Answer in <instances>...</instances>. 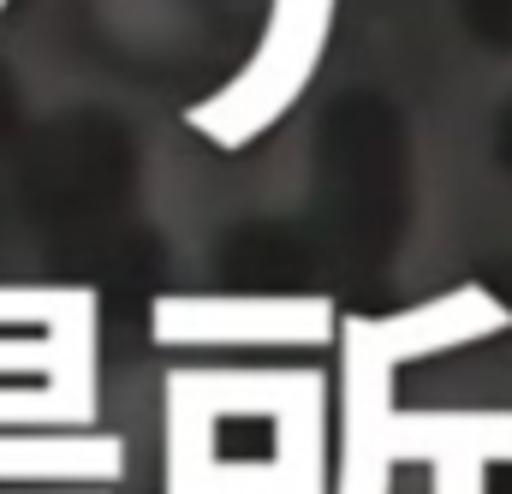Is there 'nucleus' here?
<instances>
[{"label": "nucleus", "instance_id": "obj_1", "mask_svg": "<svg viewBox=\"0 0 512 494\" xmlns=\"http://www.w3.org/2000/svg\"><path fill=\"white\" fill-rule=\"evenodd\" d=\"M322 405L316 370H173L167 375V494H322L286 459H221V417H292Z\"/></svg>", "mask_w": 512, "mask_h": 494}, {"label": "nucleus", "instance_id": "obj_2", "mask_svg": "<svg viewBox=\"0 0 512 494\" xmlns=\"http://www.w3.org/2000/svg\"><path fill=\"white\" fill-rule=\"evenodd\" d=\"M328 30H334V0H274L251 60L239 66V78H227L215 96L185 108V125L215 149L256 143L310 90V78L322 66V48H328Z\"/></svg>", "mask_w": 512, "mask_h": 494}, {"label": "nucleus", "instance_id": "obj_3", "mask_svg": "<svg viewBox=\"0 0 512 494\" xmlns=\"http://www.w3.org/2000/svg\"><path fill=\"white\" fill-rule=\"evenodd\" d=\"M161 346H322L340 334L328 298H155Z\"/></svg>", "mask_w": 512, "mask_h": 494}, {"label": "nucleus", "instance_id": "obj_4", "mask_svg": "<svg viewBox=\"0 0 512 494\" xmlns=\"http://www.w3.org/2000/svg\"><path fill=\"white\" fill-rule=\"evenodd\" d=\"M393 364L370 340V322H340V483L334 494H393Z\"/></svg>", "mask_w": 512, "mask_h": 494}, {"label": "nucleus", "instance_id": "obj_5", "mask_svg": "<svg viewBox=\"0 0 512 494\" xmlns=\"http://www.w3.org/2000/svg\"><path fill=\"white\" fill-rule=\"evenodd\" d=\"M370 322V316H364ZM512 310L489 292V286H453L429 304H411L399 316L370 322V340L382 346V358L399 364H417V358H435V352H459V346H477L489 334H507Z\"/></svg>", "mask_w": 512, "mask_h": 494}, {"label": "nucleus", "instance_id": "obj_6", "mask_svg": "<svg viewBox=\"0 0 512 494\" xmlns=\"http://www.w3.org/2000/svg\"><path fill=\"white\" fill-rule=\"evenodd\" d=\"M387 441L399 465H441V459L512 465V411H393Z\"/></svg>", "mask_w": 512, "mask_h": 494}, {"label": "nucleus", "instance_id": "obj_7", "mask_svg": "<svg viewBox=\"0 0 512 494\" xmlns=\"http://www.w3.org/2000/svg\"><path fill=\"white\" fill-rule=\"evenodd\" d=\"M126 465L114 435H24L0 429V483H114Z\"/></svg>", "mask_w": 512, "mask_h": 494}, {"label": "nucleus", "instance_id": "obj_8", "mask_svg": "<svg viewBox=\"0 0 512 494\" xmlns=\"http://www.w3.org/2000/svg\"><path fill=\"white\" fill-rule=\"evenodd\" d=\"M0 370L42 381H96V316L42 328L30 340H0Z\"/></svg>", "mask_w": 512, "mask_h": 494}, {"label": "nucleus", "instance_id": "obj_9", "mask_svg": "<svg viewBox=\"0 0 512 494\" xmlns=\"http://www.w3.org/2000/svg\"><path fill=\"white\" fill-rule=\"evenodd\" d=\"M96 381H36L0 387V429H42V423H90Z\"/></svg>", "mask_w": 512, "mask_h": 494}, {"label": "nucleus", "instance_id": "obj_10", "mask_svg": "<svg viewBox=\"0 0 512 494\" xmlns=\"http://www.w3.org/2000/svg\"><path fill=\"white\" fill-rule=\"evenodd\" d=\"M96 316V292H60V286H0V322H36L66 328Z\"/></svg>", "mask_w": 512, "mask_h": 494}, {"label": "nucleus", "instance_id": "obj_11", "mask_svg": "<svg viewBox=\"0 0 512 494\" xmlns=\"http://www.w3.org/2000/svg\"><path fill=\"white\" fill-rule=\"evenodd\" d=\"M483 477H489L483 459H441L429 465V494H489Z\"/></svg>", "mask_w": 512, "mask_h": 494}, {"label": "nucleus", "instance_id": "obj_12", "mask_svg": "<svg viewBox=\"0 0 512 494\" xmlns=\"http://www.w3.org/2000/svg\"><path fill=\"white\" fill-rule=\"evenodd\" d=\"M0 6H6V0H0Z\"/></svg>", "mask_w": 512, "mask_h": 494}]
</instances>
